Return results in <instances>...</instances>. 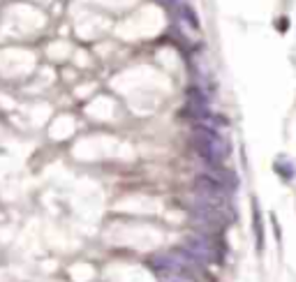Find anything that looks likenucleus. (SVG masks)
<instances>
[{
	"label": "nucleus",
	"mask_w": 296,
	"mask_h": 282,
	"mask_svg": "<svg viewBox=\"0 0 296 282\" xmlns=\"http://www.w3.org/2000/svg\"><path fill=\"white\" fill-rule=\"evenodd\" d=\"M192 144L197 148L206 164H222L229 157V141L218 132V130H208V127H197L192 132Z\"/></svg>",
	"instance_id": "f257e3e1"
},
{
	"label": "nucleus",
	"mask_w": 296,
	"mask_h": 282,
	"mask_svg": "<svg viewBox=\"0 0 296 282\" xmlns=\"http://www.w3.org/2000/svg\"><path fill=\"white\" fill-rule=\"evenodd\" d=\"M183 250L192 254L199 264H215V261H220V250H218V245L213 243L211 236H204V234L187 236Z\"/></svg>",
	"instance_id": "f03ea898"
}]
</instances>
